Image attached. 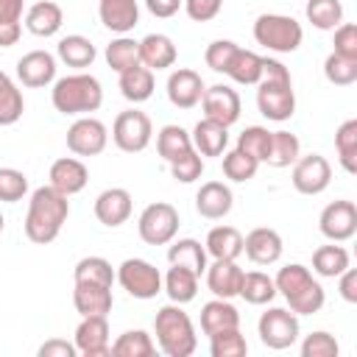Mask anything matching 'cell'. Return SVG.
<instances>
[{"instance_id": "obj_1", "label": "cell", "mask_w": 357, "mask_h": 357, "mask_svg": "<svg viewBox=\"0 0 357 357\" xmlns=\"http://www.w3.org/2000/svg\"><path fill=\"white\" fill-rule=\"evenodd\" d=\"M67 218H70V201H67V195H61L50 184L36 187L31 192V201H28L25 237L31 243H36V245H47V243H53L61 234Z\"/></svg>"}, {"instance_id": "obj_2", "label": "cell", "mask_w": 357, "mask_h": 357, "mask_svg": "<svg viewBox=\"0 0 357 357\" xmlns=\"http://www.w3.org/2000/svg\"><path fill=\"white\" fill-rule=\"evenodd\" d=\"M273 284H276V293L284 296L287 307L296 315H315L326 301V293H324L321 282L301 262H290V265L279 268Z\"/></svg>"}, {"instance_id": "obj_3", "label": "cell", "mask_w": 357, "mask_h": 357, "mask_svg": "<svg viewBox=\"0 0 357 357\" xmlns=\"http://www.w3.org/2000/svg\"><path fill=\"white\" fill-rule=\"evenodd\" d=\"M153 335H156L159 351L167 357H190L198 346L192 318L181 310V304H173V301L159 307L153 318Z\"/></svg>"}, {"instance_id": "obj_4", "label": "cell", "mask_w": 357, "mask_h": 357, "mask_svg": "<svg viewBox=\"0 0 357 357\" xmlns=\"http://www.w3.org/2000/svg\"><path fill=\"white\" fill-rule=\"evenodd\" d=\"M50 100H53V109L61 114H89L100 109L103 86L89 73H73V75L53 81Z\"/></svg>"}, {"instance_id": "obj_5", "label": "cell", "mask_w": 357, "mask_h": 357, "mask_svg": "<svg viewBox=\"0 0 357 357\" xmlns=\"http://www.w3.org/2000/svg\"><path fill=\"white\" fill-rule=\"evenodd\" d=\"M304 28L287 14H259L254 20V42L271 53H296L301 47Z\"/></svg>"}, {"instance_id": "obj_6", "label": "cell", "mask_w": 357, "mask_h": 357, "mask_svg": "<svg viewBox=\"0 0 357 357\" xmlns=\"http://www.w3.org/2000/svg\"><path fill=\"white\" fill-rule=\"evenodd\" d=\"M114 282H120V287L131 298H139V301L156 298L162 293V273H159V268L151 265L148 259H139V257L123 259L120 268L114 271Z\"/></svg>"}, {"instance_id": "obj_7", "label": "cell", "mask_w": 357, "mask_h": 357, "mask_svg": "<svg viewBox=\"0 0 357 357\" xmlns=\"http://www.w3.org/2000/svg\"><path fill=\"white\" fill-rule=\"evenodd\" d=\"M178 209L167 201H153L139 212L137 231L139 240L148 245H167L178 234Z\"/></svg>"}, {"instance_id": "obj_8", "label": "cell", "mask_w": 357, "mask_h": 357, "mask_svg": "<svg viewBox=\"0 0 357 357\" xmlns=\"http://www.w3.org/2000/svg\"><path fill=\"white\" fill-rule=\"evenodd\" d=\"M153 139V123L139 109H126L112 123V142L123 153H142Z\"/></svg>"}, {"instance_id": "obj_9", "label": "cell", "mask_w": 357, "mask_h": 357, "mask_svg": "<svg viewBox=\"0 0 357 357\" xmlns=\"http://www.w3.org/2000/svg\"><path fill=\"white\" fill-rule=\"evenodd\" d=\"M257 335L262 340V346L273 349V351H282V349H290L298 335H301V326H298V315L293 310H284V307H271L259 315L257 321Z\"/></svg>"}, {"instance_id": "obj_10", "label": "cell", "mask_w": 357, "mask_h": 357, "mask_svg": "<svg viewBox=\"0 0 357 357\" xmlns=\"http://www.w3.org/2000/svg\"><path fill=\"white\" fill-rule=\"evenodd\" d=\"M257 109L265 120L284 123L296 114V92L293 84L282 81H259L257 84Z\"/></svg>"}, {"instance_id": "obj_11", "label": "cell", "mask_w": 357, "mask_h": 357, "mask_svg": "<svg viewBox=\"0 0 357 357\" xmlns=\"http://www.w3.org/2000/svg\"><path fill=\"white\" fill-rule=\"evenodd\" d=\"M106 145H109V128L92 114H81L67 128V148L75 156H98L106 151Z\"/></svg>"}, {"instance_id": "obj_12", "label": "cell", "mask_w": 357, "mask_h": 357, "mask_svg": "<svg viewBox=\"0 0 357 357\" xmlns=\"http://www.w3.org/2000/svg\"><path fill=\"white\" fill-rule=\"evenodd\" d=\"M296 192L301 195H321L329 181H332V165L321 153H307L293 162V176H290Z\"/></svg>"}, {"instance_id": "obj_13", "label": "cell", "mask_w": 357, "mask_h": 357, "mask_svg": "<svg viewBox=\"0 0 357 357\" xmlns=\"http://www.w3.org/2000/svg\"><path fill=\"white\" fill-rule=\"evenodd\" d=\"M318 229L329 243H346L357 234V206L351 201H332L318 218Z\"/></svg>"}, {"instance_id": "obj_14", "label": "cell", "mask_w": 357, "mask_h": 357, "mask_svg": "<svg viewBox=\"0 0 357 357\" xmlns=\"http://www.w3.org/2000/svg\"><path fill=\"white\" fill-rule=\"evenodd\" d=\"M201 109H204V117H209V120H215V123L229 128V126H234L240 120L243 103H240L237 89H231L229 84H215V86L204 89Z\"/></svg>"}, {"instance_id": "obj_15", "label": "cell", "mask_w": 357, "mask_h": 357, "mask_svg": "<svg viewBox=\"0 0 357 357\" xmlns=\"http://www.w3.org/2000/svg\"><path fill=\"white\" fill-rule=\"evenodd\" d=\"M204 78L190 67H178L167 75V100L176 109H195L204 98Z\"/></svg>"}, {"instance_id": "obj_16", "label": "cell", "mask_w": 357, "mask_h": 357, "mask_svg": "<svg viewBox=\"0 0 357 357\" xmlns=\"http://www.w3.org/2000/svg\"><path fill=\"white\" fill-rule=\"evenodd\" d=\"M131 209H134V198H131V192L126 187H106L95 198V218L106 229L123 226L131 218Z\"/></svg>"}, {"instance_id": "obj_17", "label": "cell", "mask_w": 357, "mask_h": 357, "mask_svg": "<svg viewBox=\"0 0 357 357\" xmlns=\"http://www.w3.org/2000/svg\"><path fill=\"white\" fill-rule=\"evenodd\" d=\"M282 251H284V243H282V234L276 229L257 226L243 237V254L254 265H273L282 259Z\"/></svg>"}, {"instance_id": "obj_18", "label": "cell", "mask_w": 357, "mask_h": 357, "mask_svg": "<svg viewBox=\"0 0 357 357\" xmlns=\"http://www.w3.org/2000/svg\"><path fill=\"white\" fill-rule=\"evenodd\" d=\"M75 349L84 357H106L109 354V321L106 315H86L75 326Z\"/></svg>"}, {"instance_id": "obj_19", "label": "cell", "mask_w": 357, "mask_h": 357, "mask_svg": "<svg viewBox=\"0 0 357 357\" xmlns=\"http://www.w3.org/2000/svg\"><path fill=\"white\" fill-rule=\"evenodd\" d=\"M17 81L28 89H39L56 81V56L47 50H31L17 61Z\"/></svg>"}, {"instance_id": "obj_20", "label": "cell", "mask_w": 357, "mask_h": 357, "mask_svg": "<svg viewBox=\"0 0 357 357\" xmlns=\"http://www.w3.org/2000/svg\"><path fill=\"white\" fill-rule=\"evenodd\" d=\"M47 178H50V187H53V190H59L61 195L70 198V195H78V192L86 187L89 170H86V165H84L81 159H75V156H61V159H56V162L50 165Z\"/></svg>"}, {"instance_id": "obj_21", "label": "cell", "mask_w": 357, "mask_h": 357, "mask_svg": "<svg viewBox=\"0 0 357 357\" xmlns=\"http://www.w3.org/2000/svg\"><path fill=\"white\" fill-rule=\"evenodd\" d=\"M231 206H234V195H231L229 184H223V181H206L195 192V212L206 220L226 218L231 212Z\"/></svg>"}, {"instance_id": "obj_22", "label": "cell", "mask_w": 357, "mask_h": 357, "mask_svg": "<svg viewBox=\"0 0 357 357\" xmlns=\"http://www.w3.org/2000/svg\"><path fill=\"white\" fill-rule=\"evenodd\" d=\"M206 287L212 290V296L218 298H234L240 293V282H243V268L237 265V259H215L212 265H206Z\"/></svg>"}, {"instance_id": "obj_23", "label": "cell", "mask_w": 357, "mask_h": 357, "mask_svg": "<svg viewBox=\"0 0 357 357\" xmlns=\"http://www.w3.org/2000/svg\"><path fill=\"white\" fill-rule=\"evenodd\" d=\"M98 17L103 28L112 33H128L139 22V3L137 0H98Z\"/></svg>"}, {"instance_id": "obj_24", "label": "cell", "mask_w": 357, "mask_h": 357, "mask_svg": "<svg viewBox=\"0 0 357 357\" xmlns=\"http://www.w3.org/2000/svg\"><path fill=\"white\" fill-rule=\"evenodd\" d=\"M176 59H178V50L167 33H148L145 39H139V64L142 67L156 73V70L173 67Z\"/></svg>"}, {"instance_id": "obj_25", "label": "cell", "mask_w": 357, "mask_h": 357, "mask_svg": "<svg viewBox=\"0 0 357 357\" xmlns=\"http://www.w3.org/2000/svg\"><path fill=\"white\" fill-rule=\"evenodd\" d=\"M61 25H64V11L53 0H39L25 11V28L33 36H42V39L56 36L61 31Z\"/></svg>"}, {"instance_id": "obj_26", "label": "cell", "mask_w": 357, "mask_h": 357, "mask_svg": "<svg viewBox=\"0 0 357 357\" xmlns=\"http://www.w3.org/2000/svg\"><path fill=\"white\" fill-rule=\"evenodd\" d=\"M190 139H192V148L201 156H223L226 148H229V128L215 123V120H209V117H204V120L195 123Z\"/></svg>"}, {"instance_id": "obj_27", "label": "cell", "mask_w": 357, "mask_h": 357, "mask_svg": "<svg viewBox=\"0 0 357 357\" xmlns=\"http://www.w3.org/2000/svg\"><path fill=\"white\" fill-rule=\"evenodd\" d=\"M73 304H75V312L81 318L109 315L114 296H112V287H103V284H75L73 287Z\"/></svg>"}, {"instance_id": "obj_28", "label": "cell", "mask_w": 357, "mask_h": 357, "mask_svg": "<svg viewBox=\"0 0 357 357\" xmlns=\"http://www.w3.org/2000/svg\"><path fill=\"white\" fill-rule=\"evenodd\" d=\"M231 326H240V312L237 307L231 304V298H212L201 307V332L209 337L220 329H231Z\"/></svg>"}, {"instance_id": "obj_29", "label": "cell", "mask_w": 357, "mask_h": 357, "mask_svg": "<svg viewBox=\"0 0 357 357\" xmlns=\"http://www.w3.org/2000/svg\"><path fill=\"white\" fill-rule=\"evenodd\" d=\"M95 56H98L95 45H92L86 36H81V33H67V36H61L59 45H56V59L64 61L67 67H75V70L92 67Z\"/></svg>"}, {"instance_id": "obj_30", "label": "cell", "mask_w": 357, "mask_h": 357, "mask_svg": "<svg viewBox=\"0 0 357 357\" xmlns=\"http://www.w3.org/2000/svg\"><path fill=\"white\" fill-rule=\"evenodd\" d=\"M167 262L170 265H181L187 271H192L195 276H201L206 271V248L192 240V237H181V240H170V248H167Z\"/></svg>"}, {"instance_id": "obj_31", "label": "cell", "mask_w": 357, "mask_h": 357, "mask_svg": "<svg viewBox=\"0 0 357 357\" xmlns=\"http://www.w3.org/2000/svg\"><path fill=\"white\" fill-rule=\"evenodd\" d=\"M120 95L128 100V103H145L151 95H153V70L137 64V67H128L120 73Z\"/></svg>"}, {"instance_id": "obj_32", "label": "cell", "mask_w": 357, "mask_h": 357, "mask_svg": "<svg viewBox=\"0 0 357 357\" xmlns=\"http://www.w3.org/2000/svg\"><path fill=\"white\" fill-rule=\"evenodd\" d=\"M204 248L212 259H237L243 254V234L234 226H215L209 229Z\"/></svg>"}, {"instance_id": "obj_33", "label": "cell", "mask_w": 357, "mask_h": 357, "mask_svg": "<svg viewBox=\"0 0 357 357\" xmlns=\"http://www.w3.org/2000/svg\"><path fill=\"white\" fill-rule=\"evenodd\" d=\"M226 75L234 81V84H243V86H257L259 78H262V56L254 53V50H245V47H237L229 67H226Z\"/></svg>"}, {"instance_id": "obj_34", "label": "cell", "mask_w": 357, "mask_h": 357, "mask_svg": "<svg viewBox=\"0 0 357 357\" xmlns=\"http://www.w3.org/2000/svg\"><path fill=\"white\" fill-rule=\"evenodd\" d=\"M162 290L173 304H190L198 293V276L181 265H170V271L162 279Z\"/></svg>"}, {"instance_id": "obj_35", "label": "cell", "mask_w": 357, "mask_h": 357, "mask_svg": "<svg viewBox=\"0 0 357 357\" xmlns=\"http://www.w3.org/2000/svg\"><path fill=\"white\" fill-rule=\"evenodd\" d=\"M349 265H351V257L337 243H329V245H321L312 251V271L324 279H337Z\"/></svg>"}, {"instance_id": "obj_36", "label": "cell", "mask_w": 357, "mask_h": 357, "mask_svg": "<svg viewBox=\"0 0 357 357\" xmlns=\"http://www.w3.org/2000/svg\"><path fill=\"white\" fill-rule=\"evenodd\" d=\"M237 296L245 298L254 307H265V304H271L276 298V284H273V279L268 273L248 271V273H243V282H240V293Z\"/></svg>"}, {"instance_id": "obj_37", "label": "cell", "mask_w": 357, "mask_h": 357, "mask_svg": "<svg viewBox=\"0 0 357 357\" xmlns=\"http://www.w3.org/2000/svg\"><path fill=\"white\" fill-rule=\"evenodd\" d=\"M301 156V142L290 131H271V145L265 162L271 167H290Z\"/></svg>"}, {"instance_id": "obj_38", "label": "cell", "mask_w": 357, "mask_h": 357, "mask_svg": "<svg viewBox=\"0 0 357 357\" xmlns=\"http://www.w3.org/2000/svg\"><path fill=\"white\" fill-rule=\"evenodd\" d=\"M73 279H75V284H103V287H112L114 284V268L103 257H84V259L75 262Z\"/></svg>"}, {"instance_id": "obj_39", "label": "cell", "mask_w": 357, "mask_h": 357, "mask_svg": "<svg viewBox=\"0 0 357 357\" xmlns=\"http://www.w3.org/2000/svg\"><path fill=\"white\" fill-rule=\"evenodd\" d=\"M109 354H114V357H151V354H156V343L145 329H128L109 346Z\"/></svg>"}, {"instance_id": "obj_40", "label": "cell", "mask_w": 357, "mask_h": 357, "mask_svg": "<svg viewBox=\"0 0 357 357\" xmlns=\"http://www.w3.org/2000/svg\"><path fill=\"white\" fill-rule=\"evenodd\" d=\"M187 151H192L190 131H184L181 126H173V123L159 128V134H156V153L165 162H173V159H178Z\"/></svg>"}, {"instance_id": "obj_41", "label": "cell", "mask_w": 357, "mask_h": 357, "mask_svg": "<svg viewBox=\"0 0 357 357\" xmlns=\"http://www.w3.org/2000/svg\"><path fill=\"white\" fill-rule=\"evenodd\" d=\"M307 22L318 31H335L343 22V3L340 0H307L304 6Z\"/></svg>"}, {"instance_id": "obj_42", "label": "cell", "mask_w": 357, "mask_h": 357, "mask_svg": "<svg viewBox=\"0 0 357 357\" xmlns=\"http://www.w3.org/2000/svg\"><path fill=\"white\" fill-rule=\"evenodd\" d=\"M103 56H106V64L120 75L123 70L139 64V42L123 33V36H117V39H112L106 45V53Z\"/></svg>"}, {"instance_id": "obj_43", "label": "cell", "mask_w": 357, "mask_h": 357, "mask_svg": "<svg viewBox=\"0 0 357 357\" xmlns=\"http://www.w3.org/2000/svg\"><path fill=\"white\" fill-rule=\"evenodd\" d=\"M25 112V100L20 86L0 70V126H14Z\"/></svg>"}, {"instance_id": "obj_44", "label": "cell", "mask_w": 357, "mask_h": 357, "mask_svg": "<svg viewBox=\"0 0 357 357\" xmlns=\"http://www.w3.org/2000/svg\"><path fill=\"white\" fill-rule=\"evenodd\" d=\"M335 151H337V162L346 173H357V120H346L340 123V128L335 131Z\"/></svg>"}, {"instance_id": "obj_45", "label": "cell", "mask_w": 357, "mask_h": 357, "mask_svg": "<svg viewBox=\"0 0 357 357\" xmlns=\"http://www.w3.org/2000/svg\"><path fill=\"white\" fill-rule=\"evenodd\" d=\"M257 170H259V162H257L254 156L243 153L240 148H231V151L223 153V176H226L229 181L245 184V181H251V178L257 176Z\"/></svg>"}, {"instance_id": "obj_46", "label": "cell", "mask_w": 357, "mask_h": 357, "mask_svg": "<svg viewBox=\"0 0 357 357\" xmlns=\"http://www.w3.org/2000/svg\"><path fill=\"white\" fill-rule=\"evenodd\" d=\"M209 351H212V357H245L248 343H245V335L240 332V326H231V329H220V332L209 335Z\"/></svg>"}, {"instance_id": "obj_47", "label": "cell", "mask_w": 357, "mask_h": 357, "mask_svg": "<svg viewBox=\"0 0 357 357\" xmlns=\"http://www.w3.org/2000/svg\"><path fill=\"white\" fill-rule=\"evenodd\" d=\"M324 75L335 86H351L357 81V59H349V56H340V53H329L324 59Z\"/></svg>"}, {"instance_id": "obj_48", "label": "cell", "mask_w": 357, "mask_h": 357, "mask_svg": "<svg viewBox=\"0 0 357 357\" xmlns=\"http://www.w3.org/2000/svg\"><path fill=\"white\" fill-rule=\"evenodd\" d=\"M268 145H271V131L265 126H248L240 137H237V148L248 156H254L259 165L268 156Z\"/></svg>"}, {"instance_id": "obj_49", "label": "cell", "mask_w": 357, "mask_h": 357, "mask_svg": "<svg viewBox=\"0 0 357 357\" xmlns=\"http://www.w3.org/2000/svg\"><path fill=\"white\" fill-rule=\"evenodd\" d=\"M167 165H170V176H173L176 181H181V184L198 181L201 173H204V156H201L195 148L187 151V153H181L178 159H173V162H167Z\"/></svg>"}, {"instance_id": "obj_50", "label": "cell", "mask_w": 357, "mask_h": 357, "mask_svg": "<svg viewBox=\"0 0 357 357\" xmlns=\"http://www.w3.org/2000/svg\"><path fill=\"white\" fill-rule=\"evenodd\" d=\"M28 192V176L17 167H0V201L17 204Z\"/></svg>"}, {"instance_id": "obj_51", "label": "cell", "mask_w": 357, "mask_h": 357, "mask_svg": "<svg viewBox=\"0 0 357 357\" xmlns=\"http://www.w3.org/2000/svg\"><path fill=\"white\" fill-rule=\"evenodd\" d=\"M340 346L335 340V335L318 329V332H310L304 340H301V357H337Z\"/></svg>"}, {"instance_id": "obj_52", "label": "cell", "mask_w": 357, "mask_h": 357, "mask_svg": "<svg viewBox=\"0 0 357 357\" xmlns=\"http://www.w3.org/2000/svg\"><path fill=\"white\" fill-rule=\"evenodd\" d=\"M237 47H240V45L231 42V39H215V42L206 47V53H204L206 67L215 70V73H223V75H226V67H229V61H231V56H234Z\"/></svg>"}, {"instance_id": "obj_53", "label": "cell", "mask_w": 357, "mask_h": 357, "mask_svg": "<svg viewBox=\"0 0 357 357\" xmlns=\"http://www.w3.org/2000/svg\"><path fill=\"white\" fill-rule=\"evenodd\" d=\"M335 50L332 53H340V56H349V59H357V25L354 22H340L335 28Z\"/></svg>"}, {"instance_id": "obj_54", "label": "cell", "mask_w": 357, "mask_h": 357, "mask_svg": "<svg viewBox=\"0 0 357 357\" xmlns=\"http://www.w3.org/2000/svg\"><path fill=\"white\" fill-rule=\"evenodd\" d=\"M223 0H184V11L192 22H209L220 14Z\"/></svg>"}, {"instance_id": "obj_55", "label": "cell", "mask_w": 357, "mask_h": 357, "mask_svg": "<svg viewBox=\"0 0 357 357\" xmlns=\"http://www.w3.org/2000/svg\"><path fill=\"white\" fill-rule=\"evenodd\" d=\"M259 81H282V84H293L290 70H287L282 61L268 59V56H262V78H259Z\"/></svg>"}, {"instance_id": "obj_56", "label": "cell", "mask_w": 357, "mask_h": 357, "mask_svg": "<svg viewBox=\"0 0 357 357\" xmlns=\"http://www.w3.org/2000/svg\"><path fill=\"white\" fill-rule=\"evenodd\" d=\"M337 290L346 304H357V271L351 265L337 276Z\"/></svg>"}, {"instance_id": "obj_57", "label": "cell", "mask_w": 357, "mask_h": 357, "mask_svg": "<svg viewBox=\"0 0 357 357\" xmlns=\"http://www.w3.org/2000/svg\"><path fill=\"white\" fill-rule=\"evenodd\" d=\"M75 354H78L75 343H67V340H59V337L45 340L39 346V357H75Z\"/></svg>"}, {"instance_id": "obj_58", "label": "cell", "mask_w": 357, "mask_h": 357, "mask_svg": "<svg viewBox=\"0 0 357 357\" xmlns=\"http://www.w3.org/2000/svg\"><path fill=\"white\" fill-rule=\"evenodd\" d=\"M145 6H148V11H151L153 17L167 20V17L178 14V8L184 6V0H145Z\"/></svg>"}, {"instance_id": "obj_59", "label": "cell", "mask_w": 357, "mask_h": 357, "mask_svg": "<svg viewBox=\"0 0 357 357\" xmlns=\"http://www.w3.org/2000/svg\"><path fill=\"white\" fill-rule=\"evenodd\" d=\"M25 0H0V22H20Z\"/></svg>"}, {"instance_id": "obj_60", "label": "cell", "mask_w": 357, "mask_h": 357, "mask_svg": "<svg viewBox=\"0 0 357 357\" xmlns=\"http://www.w3.org/2000/svg\"><path fill=\"white\" fill-rule=\"evenodd\" d=\"M22 25L20 22H0V47H11L20 42Z\"/></svg>"}, {"instance_id": "obj_61", "label": "cell", "mask_w": 357, "mask_h": 357, "mask_svg": "<svg viewBox=\"0 0 357 357\" xmlns=\"http://www.w3.org/2000/svg\"><path fill=\"white\" fill-rule=\"evenodd\" d=\"M3 229H6V218H3V212H0V234H3Z\"/></svg>"}]
</instances>
